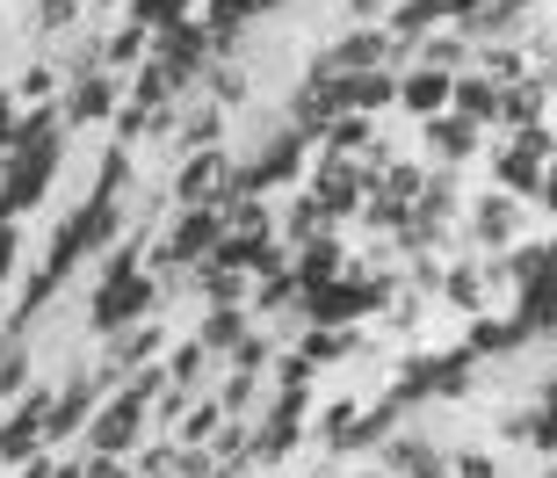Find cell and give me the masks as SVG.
Instances as JSON below:
<instances>
[{"label": "cell", "instance_id": "7402d4cb", "mask_svg": "<svg viewBox=\"0 0 557 478\" xmlns=\"http://www.w3.org/2000/svg\"><path fill=\"white\" fill-rule=\"evenodd\" d=\"M218 131H225V117H218V102H203V109H188L182 146H188V152H210V146H218Z\"/></svg>", "mask_w": 557, "mask_h": 478}, {"label": "cell", "instance_id": "d6a6232c", "mask_svg": "<svg viewBox=\"0 0 557 478\" xmlns=\"http://www.w3.org/2000/svg\"><path fill=\"white\" fill-rule=\"evenodd\" d=\"M485 8H499V15H507V22H521V15H529V8H536V0H485Z\"/></svg>", "mask_w": 557, "mask_h": 478}, {"label": "cell", "instance_id": "83f0119b", "mask_svg": "<svg viewBox=\"0 0 557 478\" xmlns=\"http://www.w3.org/2000/svg\"><path fill=\"white\" fill-rule=\"evenodd\" d=\"M269 370H275V384H283V392H305V384H311V363H305V355H283V363H269Z\"/></svg>", "mask_w": 557, "mask_h": 478}, {"label": "cell", "instance_id": "2e32d148", "mask_svg": "<svg viewBox=\"0 0 557 478\" xmlns=\"http://www.w3.org/2000/svg\"><path fill=\"white\" fill-rule=\"evenodd\" d=\"M507 348H521L515 319H485V312H478L471 333H463V355H507Z\"/></svg>", "mask_w": 557, "mask_h": 478}, {"label": "cell", "instance_id": "6da1fadb", "mask_svg": "<svg viewBox=\"0 0 557 478\" xmlns=\"http://www.w3.org/2000/svg\"><path fill=\"white\" fill-rule=\"evenodd\" d=\"M138 436H145V406L116 384V399L95 406V420H87V457H124V450H138Z\"/></svg>", "mask_w": 557, "mask_h": 478}, {"label": "cell", "instance_id": "e575fe53", "mask_svg": "<svg viewBox=\"0 0 557 478\" xmlns=\"http://www.w3.org/2000/svg\"><path fill=\"white\" fill-rule=\"evenodd\" d=\"M8 117H15V95H0V146H8Z\"/></svg>", "mask_w": 557, "mask_h": 478}, {"label": "cell", "instance_id": "5b68a950", "mask_svg": "<svg viewBox=\"0 0 557 478\" xmlns=\"http://www.w3.org/2000/svg\"><path fill=\"white\" fill-rule=\"evenodd\" d=\"M398 414H406V406H392V399H384V406H355L348 436H333V450H341V457H362V450H384V442L398 436Z\"/></svg>", "mask_w": 557, "mask_h": 478}, {"label": "cell", "instance_id": "d4e9b609", "mask_svg": "<svg viewBox=\"0 0 557 478\" xmlns=\"http://www.w3.org/2000/svg\"><path fill=\"white\" fill-rule=\"evenodd\" d=\"M529 450L557 457V406H536V420H529Z\"/></svg>", "mask_w": 557, "mask_h": 478}, {"label": "cell", "instance_id": "277c9868", "mask_svg": "<svg viewBox=\"0 0 557 478\" xmlns=\"http://www.w3.org/2000/svg\"><path fill=\"white\" fill-rule=\"evenodd\" d=\"M145 305H152V283H145V275H109L102 291H95V327L124 333L131 319H145Z\"/></svg>", "mask_w": 557, "mask_h": 478}, {"label": "cell", "instance_id": "4316f807", "mask_svg": "<svg viewBox=\"0 0 557 478\" xmlns=\"http://www.w3.org/2000/svg\"><path fill=\"white\" fill-rule=\"evenodd\" d=\"M22 377H29V355H22V348H15V341H8V348H0V399L15 392Z\"/></svg>", "mask_w": 557, "mask_h": 478}, {"label": "cell", "instance_id": "836d02e7", "mask_svg": "<svg viewBox=\"0 0 557 478\" xmlns=\"http://www.w3.org/2000/svg\"><path fill=\"white\" fill-rule=\"evenodd\" d=\"M22 478H51V464H44V457H22Z\"/></svg>", "mask_w": 557, "mask_h": 478}, {"label": "cell", "instance_id": "9c48e42d", "mask_svg": "<svg viewBox=\"0 0 557 478\" xmlns=\"http://www.w3.org/2000/svg\"><path fill=\"white\" fill-rule=\"evenodd\" d=\"M449 73H428V65H406V73H398V102L413 109L420 124H428V117H449Z\"/></svg>", "mask_w": 557, "mask_h": 478}, {"label": "cell", "instance_id": "f546056e", "mask_svg": "<svg viewBox=\"0 0 557 478\" xmlns=\"http://www.w3.org/2000/svg\"><path fill=\"white\" fill-rule=\"evenodd\" d=\"M37 15H44V29H65V22L81 15V0H37Z\"/></svg>", "mask_w": 557, "mask_h": 478}, {"label": "cell", "instance_id": "8d00e7d4", "mask_svg": "<svg viewBox=\"0 0 557 478\" xmlns=\"http://www.w3.org/2000/svg\"><path fill=\"white\" fill-rule=\"evenodd\" d=\"M51 478H87V457H81V464H65V471H51Z\"/></svg>", "mask_w": 557, "mask_h": 478}, {"label": "cell", "instance_id": "4fadbf2b", "mask_svg": "<svg viewBox=\"0 0 557 478\" xmlns=\"http://www.w3.org/2000/svg\"><path fill=\"white\" fill-rule=\"evenodd\" d=\"M471 232L485 240V247H515V232H521V204H515V196H485V204L471 210Z\"/></svg>", "mask_w": 557, "mask_h": 478}, {"label": "cell", "instance_id": "8992f818", "mask_svg": "<svg viewBox=\"0 0 557 478\" xmlns=\"http://www.w3.org/2000/svg\"><path fill=\"white\" fill-rule=\"evenodd\" d=\"M348 275V254H341V240H311V247H297V269H289V283H297V297L305 291H326V283H341Z\"/></svg>", "mask_w": 557, "mask_h": 478}, {"label": "cell", "instance_id": "44dd1931", "mask_svg": "<svg viewBox=\"0 0 557 478\" xmlns=\"http://www.w3.org/2000/svg\"><path fill=\"white\" fill-rule=\"evenodd\" d=\"M297 355H305V363H341V355H355V333L348 327H311Z\"/></svg>", "mask_w": 557, "mask_h": 478}, {"label": "cell", "instance_id": "e0dca14e", "mask_svg": "<svg viewBox=\"0 0 557 478\" xmlns=\"http://www.w3.org/2000/svg\"><path fill=\"white\" fill-rule=\"evenodd\" d=\"M210 363H218V355H203L196 341H188V348H174V363H166V384L196 399V392H203V377H210Z\"/></svg>", "mask_w": 557, "mask_h": 478}, {"label": "cell", "instance_id": "ac0fdd59", "mask_svg": "<svg viewBox=\"0 0 557 478\" xmlns=\"http://www.w3.org/2000/svg\"><path fill=\"white\" fill-rule=\"evenodd\" d=\"M471 370H478V355H463V348L434 355V399H463L471 392Z\"/></svg>", "mask_w": 557, "mask_h": 478}, {"label": "cell", "instance_id": "ffe728a7", "mask_svg": "<svg viewBox=\"0 0 557 478\" xmlns=\"http://www.w3.org/2000/svg\"><path fill=\"white\" fill-rule=\"evenodd\" d=\"M420 399H434V355H413L392 384V406H420Z\"/></svg>", "mask_w": 557, "mask_h": 478}, {"label": "cell", "instance_id": "1f68e13d", "mask_svg": "<svg viewBox=\"0 0 557 478\" xmlns=\"http://www.w3.org/2000/svg\"><path fill=\"white\" fill-rule=\"evenodd\" d=\"M529 420H536V406H515V414L499 420V428H507V442H529Z\"/></svg>", "mask_w": 557, "mask_h": 478}, {"label": "cell", "instance_id": "52a82bcc", "mask_svg": "<svg viewBox=\"0 0 557 478\" xmlns=\"http://www.w3.org/2000/svg\"><path fill=\"white\" fill-rule=\"evenodd\" d=\"M44 414H51V399H29V406H15V414L0 420V464H22V457H37V442H44Z\"/></svg>", "mask_w": 557, "mask_h": 478}, {"label": "cell", "instance_id": "9a60e30c", "mask_svg": "<svg viewBox=\"0 0 557 478\" xmlns=\"http://www.w3.org/2000/svg\"><path fill=\"white\" fill-rule=\"evenodd\" d=\"M326 232H333V210H326V204H319V196L305 188V196L289 204V225H283V240H289V247H311V240H326Z\"/></svg>", "mask_w": 557, "mask_h": 478}, {"label": "cell", "instance_id": "ba28073f", "mask_svg": "<svg viewBox=\"0 0 557 478\" xmlns=\"http://www.w3.org/2000/svg\"><path fill=\"white\" fill-rule=\"evenodd\" d=\"M225 182H232V160H225L218 146H210V152H196V160L182 167V182H174V196H182V204L196 210V204H218V196H225Z\"/></svg>", "mask_w": 557, "mask_h": 478}, {"label": "cell", "instance_id": "f1b7e54d", "mask_svg": "<svg viewBox=\"0 0 557 478\" xmlns=\"http://www.w3.org/2000/svg\"><path fill=\"white\" fill-rule=\"evenodd\" d=\"M449 471L456 478H499V464L485 457V450H463V457H449Z\"/></svg>", "mask_w": 557, "mask_h": 478}, {"label": "cell", "instance_id": "5bb4252c", "mask_svg": "<svg viewBox=\"0 0 557 478\" xmlns=\"http://www.w3.org/2000/svg\"><path fill=\"white\" fill-rule=\"evenodd\" d=\"M485 291H493V269H478V261L442 269V297H449L456 312H485Z\"/></svg>", "mask_w": 557, "mask_h": 478}, {"label": "cell", "instance_id": "30bf717a", "mask_svg": "<svg viewBox=\"0 0 557 478\" xmlns=\"http://www.w3.org/2000/svg\"><path fill=\"white\" fill-rule=\"evenodd\" d=\"M247 333H253V312H247V305H210V319L196 327V348H203V355H232Z\"/></svg>", "mask_w": 557, "mask_h": 478}, {"label": "cell", "instance_id": "484cf974", "mask_svg": "<svg viewBox=\"0 0 557 478\" xmlns=\"http://www.w3.org/2000/svg\"><path fill=\"white\" fill-rule=\"evenodd\" d=\"M51 87H59V73H51V65H29V73H22V87H15V102H44Z\"/></svg>", "mask_w": 557, "mask_h": 478}, {"label": "cell", "instance_id": "8fae6325", "mask_svg": "<svg viewBox=\"0 0 557 478\" xmlns=\"http://www.w3.org/2000/svg\"><path fill=\"white\" fill-rule=\"evenodd\" d=\"M543 109H550V87H543L536 73H521V81L499 87V124L529 131V124H543Z\"/></svg>", "mask_w": 557, "mask_h": 478}, {"label": "cell", "instance_id": "603a6c76", "mask_svg": "<svg viewBox=\"0 0 557 478\" xmlns=\"http://www.w3.org/2000/svg\"><path fill=\"white\" fill-rule=\"evenodd\" d=\"M253 305H261V312H289V305H297V283H289L283 269L261 275V283H253Z\"/></svg>", "mask_w": 557, "mask_h": 478}, {"label": "cell", "instance_id": "d590c367", "mask_svg": "<svg viewBox=\"0 0 557 478\" xmlns=\"http://www.w3.org/2000/svg\"><path fill=\"white\" fill-rule=\"evenodd\" d=\"M536 406H557V370L543 377V399H536Z\"/></svg>", "mask_w": 557, "mask_h": 478}, {"label": "cell", "instance_id": "d6986e66", "mask_svg": "<svg viewBox=\"0 0 557 478\" xmlns=\"http://www.w3.org/2000/svg\"><path fill=\"white\" fill-rule=\"evenodd\" d=\"M73 117H109V109H116V81H109V73H87V81H73Z\"/></svg>", "mask_w": 557, "mask_h": 478}, {"label": "cell", "instance_id": "7c38bea8", "mask_svg": "<svg viewBox=\"0 0 557 478\" xmlns=\"http://www.w3.org/2000/svg\"><path fill=\"white\" fill-rule=\"evenodd\" d=\"M478 146H485V131H478V124H463V117H428V152H434L442 167L471 160Z\"/></svg>", "mask_w": 557, "mask_h": 478}, {"label": "cell", "instance_id": "3957f363", "mask_svg": "<svg viewBox=\"0 0 557 478\" xmlns=\"http://www.w3.org/2000/svg\"><path fill=\"white\" fill-rule=\"evenodd\" d=\"M376 65H392V37H384V29H348L341 44H326V51L311 59V81H341V73H376Z\"/></svg>", "mask_w": 557, "mask_h": 478}, {"label": "cell", "instance_id": "cb8c5ba5", "mask_svg": "<svg viewBox=\"0 0 557 478\" xmlns=\"http://www.w3.org/2000/svg\"><path fill=\"white\" fill-rule=\"evenodd\" d=\"M210 95H218V102H247V73H239V65H218V73H210Z\"/></svg>", "mask_w": 557, "mask_h": 478}, {"label": "cell", "instance_id": "4dcf8cb0", "mask_svg": "<svg viewBox=\"0 0 557 478\" xmlns=\"http://www.w3.org/2000/svg\"><path fill=\"white\" fill-rule=\"evenodd\" d=\"M138 51H145V29H138V22H131V29H124V37H116V44H109V59H116V65H124V59H138Z\"/></svg>", "mask_w": 557, "mask_h": 478}, {"label": "cell", "instance_id": "7a4b0ae2", "mask_svg": "<svg viewBox=\"0 0 557 478\" xmlns=\"http://www.w3.org/2000/svg\"><path fill=\"white\" fill-rule=\"evenodd\" d=\"M218 240H225V218H218V204H196V210H182V225H174V240L160 247V269H203L210 254H218Z\"/></svg>", "mask_w": 557, "mask_h": 478}]
</instances>
